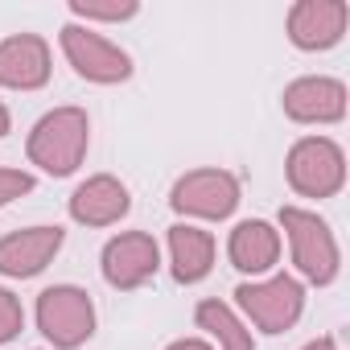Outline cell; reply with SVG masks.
Returning a JSON list of instances; mask_svg holds the SVG:
<instances>
[{
    "label": "cell",
    "mask_w": 350,
    "mask_h": 350,
    "mask_svg": "<svg viewBox=\"0 0 350 350\" xmlns=\"http://www.w3.org/2000/svg\"><path fill=\"white\" fill-rule=\"evenodd\" d=\"M66 206H70V219L79 227H111L132 211V194H128V186L120 178H111V173H95V178H87L70 194Z\"/></svg>",
    "instance_id": "obj_13"
},
{
    "label": "cell",
    "mask_w": 350,
    "mask_h": 350,
    "mask_svg": "<svg viewBox=\"0 0 350 350\" xmlns=\"http://www.w3.org/2000/svg\"><path fill=\"white\" fill-rule=\"evenodd\" d=\"M103 280L120 293H132L140 284H148L161 268V247L148 231H124L116 239H107L103 256H99Z\"/></svg>",
    "instance_id": "obj_8"
},
{
    "label": "cell",
    "mask_w": 350,
    "mask_h": 350,
    "mask_svg": "<svg viewBox=\"0 0 350 350\" xmlns=\"http://www.w3.org/2000/svg\"><path fill=\"white\" fill-rule=\"evenodd\" d=\"M301 350H338V342L325 334V338H317V342H309V346H301Z\"/></svg>",
    "instance_id": "obj_21"
},
{
    "label": "cell",
    "mask_w": 350,
    "mask_h": 350,
    "mask_svg": "<svg viewBox=\"0 0 350 350\" xmlns=\"http://www.w3.org/2000/svg\"><path fill=\"white\" fill-rule=\"evenodd\" d=\"M284 116L297 124H338L346 116V87L329 75H305L284 87Z\"/></svg>",
    "instance_id": "obj_10"
},
{
    "label": "cell",
    "mask_w": 350,
    "mask_h": 350,
    "mask_svg": "<svg viewBox=\"0 0 350 350\" xmlns=\"http://www.w3.org/2000/svg\"><path fill=\"white\" fill-rule=\"evenodd\" d=\"M284 173L301 198H334L346 186V157L329 136H301L288 148Z\"/></svg>",
    "instance_id": "obj_3"
},
{
    "label": "cell",
    "mask_w": 350,
    "mask_h": 350,
    "mask_svg": "<svg viewBox=\"0 0 350 350\" xmlns=\"http://www.w3.org/2000/svg\"><path fill=\"white\" fill-rule=\"evenodd\" d=\"M169 264H173V280L178 284H198L211 276L215 268V239L202 227L178 223L169 227Z\"/></svg>",
    "instance_id": "obj_15"
},
{
    "label": "cell",
    "mask_w": 350,
    "mask_h": 350,
    "mask_svg": "<svg viewBox=\"0 0 350 350\" xmlns=\"http://www.w3.org/2000/svg\"><path fill=\"white\" fill-rule=\"evenodd\" d=\"M87 144H91V120L83 107H54L46 111L33 132H29V161L38 169H46L50 178H66V173H75L87 157Z\"/></svg>",
    "instance_id": "obj_1"
},
{
    "label": "cell",
    "mask_w": 350,
    "mask_h": 350,
    "mask_svg": "<svg viewBox=\"0 0 350 350\" xmlns=\"http://www.w3.org/2000/svg\"><path fill=\"white\" fill-rule=\"evenodd\" d=\"M288 42L297 50H334L342 38H346V25H350V5L346 0H297L288 9Z\"/></svg>",
    "instance_id": "obj_9"
},
{
    "label": "cell",
    "mask_w": 350,
    "mask_h": 350,
    "mask_svg": "<svg viewBox=\"0 0 350 350\" xmlns=\"http://www.w3.org/2000/svg\"><path fill=\"white\" fill-rule=\"evenodd\" d=\"M9 128H13V116H9L5 103H0V136H9Z\"/></svg>",
    "instance_id": "obj_22"
},
{
    "label": "cell",
    "mask_w": 350,
    "mask_h": 350,
    "mask_svg": "<svg viewBox=\"0 0 350 350\" xmlns=\"http://www.w3.org/2000/svg\"><path fill=\"white\" fill-rule=\"evenodd\" d=\"M21 329H25V309H21V301H17L9 288H0V346L13 342Z\"/></svg>",
    "instance_id": "obj_18"
},
{
    "label": "cell",
    "mask_w": 350,
    "mask_h": 350,
    "mask_svg": "<svg viewBox=\"0 0 350 350\" xmlns=\"http://www.w3.org/2000/svg\"><path fill=\"white\" fill-rule=\"evenodd\" d=\"M227 256H231V264L239 272L264 276L280 260V231L272 223H264V219H243L227 239Z\"/></svg>",
    "instance_id": "obj_14"
},
{
    "label": "cell",
    "mask_w": 350,
    "mask_h": 350,
    "mask_svg": "<svg viewBox=\"0 0 350 350\" xmlns=\"http://www.w3.org/2000/svg\"><path fill=\"white\" fill-rule=\"evenodd\" d=\"M165 350H215V346L202 342V338H178V342H169Z\"/></svg>",
    "instance_id": "obj_20"
},
{
    "label": "cell",
    "mask_w": 350,
    "mask_h": 350,
    "mask_svg": "<svg viewBox=\"0 0 350 350\" xmlns=\"http://www.w3.org/2000/svg\"><path fill=\"white\" fill-rule=\"evenodd\" d=\"M66 243L62 227H25L0 239V276H13V280H29L38 276Z\"/></svg>",
    "instance_id": "obj_11"
},
{
    "label": "cell",
    "mask_w": 350,
    "mask_h": 350,
    "mask_svg": "<svg viewBox=\"0 0 350 350\" xmlns=\"http://www.w3.org/2000/svg\"><path fill=\"white\" fill-rule=\"evenodd\" d=\"M280 227H284V235H288L297 272H301L309 284H334V280H338V268H342V252H338V239H334L329 223L317 219L313 211L284 206V211H280Z\"/></svg>",
    "instance_id": "obj_2"
},
{
    "label": "cell",
    "mask_w": 350,
    "mask_h": 350,
    "mask_svg": "<svg viewBox=\"0 0 350 350\" xmlns=\"http://www.w3.org/2000/svg\"><path fill=\"white\" fill-rule=\"evenodd\" d=\"M194 321L219 342V350H256L252 329H247V325L235 317V309L223 305V301H202V305L194 309Z\"/></svg>",
    "instance_id": "obj_16"
},
{
    "label": "cell",
    "mask_w": 350,
    "mask_h": 350,
    "mask_svg": "<svg viewBox=\"0 0 350 350\" xmlns=\"http://www.w3.org/2000/svg\"><path fill=\"white\" fill-rule=\"evenodd\" d=\"M50 83V46L38 33H13L0 42V87L38 91Z\"/></svg>",
    "instance_id": "obj_12"
},
{
    "label": "cell",
    "mask_w": 350,
    "mask_h": 350,
    "mask_svg": "<svg viewBox=\"0 0 350 350\" xmlns=\"http://www.w3.org/2000/svg\"><path fill=\"white\" fill-rule=\"evenodd\" d=\"M38 329L54 350H79L95 334V301L79 284H54L38 297Z\"/></svg>",
    "instance_id": "obj_4"
},
{
    "label": "cell",
    "mask_w": 350,
    "mask_h": 350,
    "mask_svg": "<svg viewBox=\"0 0 350 350\" xmlns=\"http://www.w3.org/2000/svg\"><path fill=\"white\" fill-rule=\"evenodd\" d=\"M33 173H25V169H5L0 165V206H9V202H17L21 194H33Z\"/></svg>",
    "instance_id": "obj_19"
},
{
    "label": "cell",
    "mask_w": 350,
    "mask_h": 350,
    "mask_svg": "<svg viewBox=\"0 0 350 350\" xmlns=\"http://www.w3.org/2000/svg\"><path fill=\"white\" fill-rule=\"evenodd\" d=\"M62 54L75 66L79 79L99 83V87H116L132 79V58L128 50H120L116 42H107L103 33H95L91 25H62Z\"/></svg>",
    "instance_id": "obj_6"
},
{
    "label": "cell",
    "mask_w": 350,
    "mask_h": 350,
    "mask_svg": "<svg viewBox=\"0 0 350 350\" xmlns=\"http://www.w3.org/2000/svg\"><path fill=\"white\" fill-rule=\"evenodd\" d=\"M169 206L190 219H231L239 206V178L227 169H190L173 182Z\"/></svg>",
    "instance_id": "obj_7"
},
{
    "label": "cell",
    "mask_w": 350,
    "mask_h": 350,
    "mask_svg": "<svg viewBox=\"0 0 350 350\" xmlns=\"http://www.w3.org/2000/svg\"><path fill=\"white\" fill-rule=\"evenodd\" d=\"M70 13L79 21H128L140 13L136 0H70Z\"/></svg>",
    "instance_id": "obj_17"
},
{
    "label": "cell",
    "mask_w": 350,
    "mask_h": 350,
    "mask_svg": "<svg viewBox=\"0 0 350 350\" xmlns=\"http://www.w3.org/2000/svg\"><path fill=\"white\" fill-rule=\"evenodd\" d=\"M235 301H239L243 317H247L256 329H264V334H284V329L297 325V317H301V309H305V288H301V280L276 272V276H268V280H247V284H239V288H235Z\"/></svg>",
    "instance_id": "obj_5"
}]
</instances>
